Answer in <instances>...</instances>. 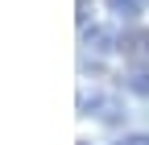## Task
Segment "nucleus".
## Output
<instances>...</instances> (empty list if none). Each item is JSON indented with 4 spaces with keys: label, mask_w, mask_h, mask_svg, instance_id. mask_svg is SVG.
Returning <instances> with one entry per match:
<instances>
[{
    "label": "nucleus",
    "mask_w": 149,
    "mask_h": 145,
    "mask_svg": "<svg viewBox=\"0 0 149 145\" xmlns=\"http://www.w3.org/2000/svg\"><path fill=\"white\" fill-rule=\"evenodd\" d=\"M83 50H91V54H112V50H120V38L112 29H104V25H83Z\"/></svg>",
    "instance_id": "f257e3e1"
},
{
    "label": "nucleus",
    "mask_w": 149,
    "mask_h": 145,
    "mask_svg": "<svg viewBox=\"0 0 149 145\" xmlns=\"http://www.w3.org/2000/svg\"><path fill=\"white\" fill-rule=\"evenodd\" d=\"M120 50H124V54H133V58H145V62H149V29L124 33V38H120Z\"/></svg>",
    "instance_id": "f03ea898"
},
{
    "label": "nucleus",
    "mask_w": 149,
    "mask_h": 145,
    "mask_svg": "<svg viewBox=\"0 0 149 145\" xmlns=\"http://www.w3.org/2000/svg\"><path fill=\"white\" fill-rule=\"evenodd\" d=\"M120 83H124V91H133V96H149V66H133Z\"/></svg>",
    "instance_id": "7ed1b4c3"
},
{
    "label": "nucleus",
    "mask_w": 149,
    "mask_h": 145,
    "mask_svg": "<svg viewBox=\"0 0 149 145\" xmlns=\"http://www.w3.org/2000/svg\"><path fill=\"white\" fill-rule=\"evenodd\" d=\"M108 13H116L120 21H137L141 17V0H104Z\"/></svg>",
    "instance_id": "20e7f679"
},
{
    "label": "nucleus",
    "mask_w": 149,
    "mask_h": 145,
    "mask_svg": "<svg viewBox=\"0 0 149 145\" xmlns=\"http://www.w3.org/2000/svg\"><path fill=\"white\" fill-rule=\"evenodd\" d=\"M116 145H149V133H128V137H120Z\"/></svg>",
    "instance_id": "39448f33"
},
{
    "label": "nucleus",
    "mask_w": 149,
    "mask_h": 145,
    "mask_svg": "<svg viewBox=\"0 0 149 145\" xmlns=\"http://www.w3.org/2000/svg\"><path fill=\"white\" fill-rule=\"evenodd\" d=\"M79 145H87V141H79Z\"/></svg>",
    "instance_id": "423d86ee"
}]
</instances>
